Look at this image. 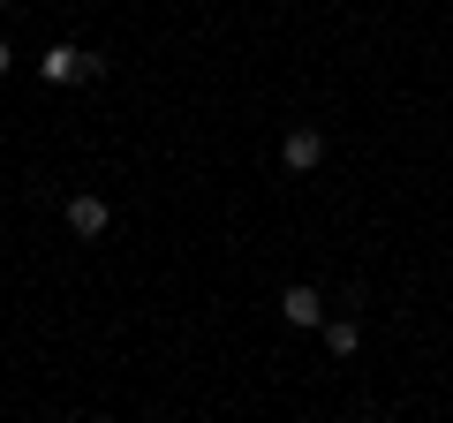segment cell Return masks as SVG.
I'll return each mask as SVG.
<instances>
[{
    "label": "cell",
    "instance_id": "6da1fadb",
    "mask_svg": "<svg viewBox=\"0 0 453 423\" xmlns=\"http://www.w3.org/2000/svg\"><path fill=\"white\" fill-rule=\"evenodd\" d=\"M38 76H46V83H76V76H98V61L76 53V46H53L46 61H38Z\"/></svg>",
    "mask_w": 453,
    "mask_h": 423
},
{
    "label": "cell",
    "instance_id": "7a4b0ae2",
    "mask_svg": "<svg viewBox=\"0 0 453 423\" xmlns=\"http://www.w3.org/2000/svg\"><path fill=\"white\" fill-rule=\"evenodd\" d=\"M280 318H288V326H318V318H325L318 288H288V295H280Z\"/></svg>",
    "mask_w": 453,
    "mask_h": 423
},
{
    "label": "cell",
    "instance_id": "3957f363",
    "mask_svg": "<svg viewBox=\"0 0 453 423\" xmlns=\"http://www.w3.org/2000/svg\"><path fill=\"white\" fill-rule=\"evenodd\" d=\"M68 227H76L83 242H91V235H106V204H98V196H68Z\"/></svg>",
    "mask_w": 453,
    "mask_h": 423
},
{
    "label": "cell",
    "instance_id": "277c9868",
    "mask_svg": "<svg viewBox=\"0 0 453 423\" xmlns=\"http://www.w3.org/2000/svg\"><path fill=\"white\" fill-rule=\"evenodd\" d=\"M318 159H325V136H318V129H295V136H288V166L303 174V166H318Z\"/></svg>",
    "mask_w": 453,
    "mask_h": 423
},
{
    "label": "cell",
    "instance_id": "5b68a950",
    "mask_svg": "<svg viewBox=\"0 0 453 423\" xmlns=\"http://www.w3.org/2000/svg\"><path fill=\"white\" fill-rule=\"evenodd\" d=\"M8 61H16V53H8V46H0V76H8Z\"/></svg>",
    "mask_w": 453,
    "mask_h": 423
},
{
    "label": "cell",
    "instance_id": "8992f818",
    "mask_svg": "<svg viewBox=\"0 0 453 423\" xmlns=\"http://www.w3.org/2000/svg\"><path fill=\"white\" fill-rule=\"evenodd\" d=\"M0 8H16V0H0Z\"/></svg>",
    "mask_w": 453,
    "mask_h": 423
}]
</instances>
